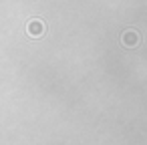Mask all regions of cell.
Here are the masks:
<instances>
[{
  "label": "cell",
  "instance_id": "6da1fadb",
  "mask_svg": "<svg viewBox=\"0 0 147 145\" xmlns=\"http://www.w3.org/2000/svg\"><path fill=\"white\" fill-rule=\"evenodd\" d=\"M139 40H141V38H139V32H137V30H131V28H129V30H125V32L121 34V42H123L127 49L137 47Z\"/></svg>",
  "mask_w": 147,
  "mask_h": 145
},
{
  "label": "cell",
  "instance_id": "7a4b0ae2",
  "mask_svg": "<svg viewBox=\"0 0 147 145\" xmlns=\"http://www.w3.org/2000/svg\"><path fill=\"white\" fill-rule=\"evenodd\" d=\"M42 32H45V24H42L40 20L34 18V20L28 22V34H30V36H40Z\"/></svg>",
  "mask_w": 147,
  "mask_h": 145
}]
</instances>
